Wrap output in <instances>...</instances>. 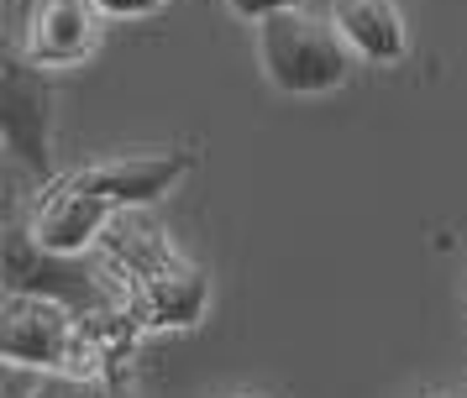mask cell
Masks as SVG:
<instances>
[{
    "instance_id": "8",
    "label": "cell",
    "mask_w": 467,
    "mask_h": 398,
    "mask_svg": "<svg viewBox=\"0 0 467 398\" xmlns=\"http://www.w3.org/2000/svg\"><path fill=\"white\" fill-rule=\"evenodd\" d=\"M110 220H116V205H110V199L85 194V189H74L64 179L58 194H47L43 205H37L32 236L53 251H89V247H100V236H106Z\"/></svg>"
},
{
    "instance_id": "9",
    "label": "cell",
    "mask_w": 467,
    "mask_h": 398,
    "mask_svg": "<svg viewBox=\"0 0 467 398\" xmlns=\"http://www.w3.org/2000/svg\"><path fill=\"white\" fill-rule=\"evenodd\" d=\"M337 32L347 37V47L368 63H400L410 37H404V16L394 0H337Z\"/></svg>"
},
{
    "instance_id": "7",
    "label": "cell",
    "mask_w": 467,
    "mask_h": 398,
    "mask_svg": "<svg viewBox=\"0 0 467 398\" xmlns=\"http://www.w3.org/2000/svg\"><path fill=\"white\" fill-rule=\"evenodd\" d=\"M100 21H106V11H100L95 0H37L22 53L37 63V68L85 63L89 53L100 47Z\"/></svg>"
},
{
    "instance_id": "14",
    "label": "cell",
    "mask_w": 467,
    "mask_h": 398,
    "mask_svg": "<svg viewBox=\"0 0 467 398\" xmlns=\"http://www.w3.org/2000/svg\"><path fill=\"white\" fill-rule=\"evenodd\" d=\"M232 398H257V393H232Z\"/></svg>"
},
{
    "instance_id": "13",
    "label": "cell",
    "mask_w": 467,
    "mask_h": 398,
    "mask_svg": "<svg viewBox=\"0 0 467 398\" xmlns=\"http://www.w3.org/2000/svg\"><path fill=\"white\" fill-rule=\"evenodd\" d=\"M37 383H43L37 367H16V362H5V398H37Z\"/></svg>"
},
{
    "instance_id": "2",
    "label": "cell",
    "mask_w": 467,
    "mask_h": 398,
    "mask_svg": "<svg viewBox=\"0 0 467 398\" xmlns=\"http://www.w3.org/2000/svg\"><path fill=\"white\" fill-rule=\"evenodd\" d=\"M106 278H116V268L106 262V272H95L85 262V251H53L43 247L32 226H11L5 230V289L11 293H47L64 299L74 314L100 310V304H127V293L110 289Z\"/></svg>"
},
{
    "instance_id": "1",
    "label": "cell",
    "mask_w": 467,
    "mask_h": 398,
    "mask_svg": "<svg viewBox=\"0 0 467 398\" xmlns=\"http://www.w3.org/2000/svg\"><path fill=\"white\" fill-rule=\"evenodd\" d=\"M352 47L337 32V21L299 11H278V16L257 21V63L274 89L284 95H331L352 74Z\"/></svg>"
},
{
    "instance_id": "4",
    "label": "cell",
    "mask_w": 467,
    "mask_h": 398,
    "mask_svg": "<svg viewBox=\"0 0 467 398\" xmlns=\"http://www.w3.org/2000/svg\"><path fill=\"white\" fill-rule=\"evenodd\" d=\"M53 89L37 63H11L0 74V142L32 179H53Z\"/></svg>"
},
{
    "instance_id": "3",
    "label": "cell",
    "mask_w": 467,
    "mask_h": 398,
    "mask_svg": "<svg viewBox=\"0 0 467 398\" xmlns=\"http://www.w3.org/2000/svg\"><path fill=\"white\" fill-rule=\"evenodd\" d=\"M74 335H79V314L64 299L5 289V304H0V356L5 362L37 367V372H64Z\"/></svg>"
},
{
    "instance_id": "12",
    "label": "cell",
    "mask_w": 467,
    "mask_h": 398,
    "mask_svg": "<svg viewBox=\"0 0 467 398\" xmlns=\"http://www.w3.org/2000/svg\"><path fill=\"white\" fill-rule=\"evenodd\" d=\"M106 21H142V16H158V5L163 0H95Z\"/></svg>"
},
{
    "instance_id": "5",
    "label": "cell",
    "mask_w": 467,
    "mask_h": 398,
    "mask_svg": "<svg viewBox=\"0 0 467 398\" xmlns=\"http://www.w3.org/2000/svg\"><path fill=\"white\" fill-rule=\"evenodd\" d=\"M194 168L190 147H163V152H137V158H100V163H85L79 173H68V184L85 189V194H100L116 209H148L158 205L163 194L179 189V179Z\"/></svg>"
},
{
    "instance_id": "6",
    "label": "cell",
    "mask_w": 467,
    "mask_h": 398,
    "mask_svg": "<svg viewBox=\"0 0 467 398\" xmlns=\"http://www.w3.org/2000/svg\"><path fill=\"white\" fill-rule=\"evenodd\" d=\"M127 304L142 320V331H190V325H200V314L211 304V278H205V268H194L190 257H173L158 272L131 283Z\"/></svg>"
},
{
    "instance_id": "11",
    "label": "cell",
    "mask_w": 467,
    "mask_h": 398,
    "mask_svg": "<svg viewBox=\"0 0 467 398\" xmlns=\"http://www.w3.org/2000/svg\"><path fill=\"white\" fill-rule=\"evenodd\" d=\"M226 5H232L236 16L242 21H268V16H278V11H299V5H305V0H226Z\"/></svg>"
},
{
    "instance_id": "10",
    "label": "cell",
    "mask_w": 467,
    "mask_h": 398,
    "mask_svg": "<svg viewBox=\"0 0 467 398\" xmlns=\"http://www.w3.org/2000/svg\"><path fill=\"white\" fill-rule=\"evenodd\" d=\"M37 398H131L116 377H74V372H43Z\"/></svg>"
}]
</instances>
